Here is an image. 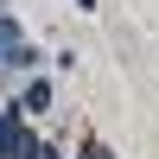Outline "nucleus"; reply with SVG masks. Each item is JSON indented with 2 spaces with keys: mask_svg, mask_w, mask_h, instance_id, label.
Returning <instances> with one entry per match:
<instances>
[{
  "mask_svg": "<svg viewBox=\"0 0 159 159\" xmlns=\"http://www.w3.org/2000/svg\"><path fill=\"white\" fill-rule=\"evenodd\" d=\"M51 96H57V89H51L45 70H38V76H19V89H13V102H19L25 121H32V115H51Z\"/></svg>",
  "mask_w": 159,
  "mask_h": 159,
  "instance_id": "obj_1",
  "label": "nucleus"
},
{
  "mask_svg": "<svg viewBox=\"0 0 159 159\" xmlns=\"http://www.w3.org/2000/svg\"><path fill=\"white\" fill-rule=\"evenodd\" d=\"M19 134H25L19 102H13V96H0V159H13V153H19Z\"/></svg>",
  "mask_w": 159,
  "mask_h": 159,
  "instance_id": "obj_2",
  "label": "nucleus"
},
{
  "mask_svg": "<svg viewBox=\"0 0 159 159\" xmlns=\"http://www.w3.org/2000/svg\"><path fill=\"white\" fill-rule=\"evenodd\" d=\"M25 45V25H19V13H7L0 7V76H13V51Z\"/></svg>",
  "mask_w": 159,
  "mask_h": 159,
  "instance_id": "obj_3",
  "label": "nucleus"
},
{
  "mask_svg": "<svg viewBox=\"0 0 159 159\" xmlns=\"http://www.w3.org/2000/svg\"><path fill=\"white\" fill-rule=\"evenodd\" d=\"M76 13H96V0H76Z\"/></svg>",
  "mask_w": 159,
  "mask_h": 159,
  "instance_id": "obj_4",
  "label": "nucleus"
}]
</instances>
